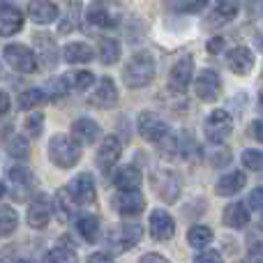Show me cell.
Masks as SVG:
<instances>
[{"mask_svg": "<svg viewBox=\"0 0 263 263\" xmlns=\"http://www.w3.org/2000/svg\"><path fill=\"white\" fill-rule=\"evenodd\" d=\"M227 65L233 74L247 77V74H252V69H254L256 58H254V53H252V49H247V46H233L227 53Z\"/></svg>", "mask_w": 263, "mask_h": 263, "instance_id": "5bb4252c", "label": "cell"}, {"mask_svg": "<svg viewBox=\"0 0 263 263\" xmlns=\"http://www.w3.org/2000/svg\"><path fill=\"white\" fill-rule=\"evenodd\" d=\"M72 139L79 145H90L100 139V125L92 118H79L72 123Z\"/></svg>", "mask_w": 263, "mask_h": 263, "instance_id": "44dd1931", "label": "cell"}, {"mask_svg": "<svg viewBox=\"0 0 263 263\" xmlns=\"http://www.w3.org/2000/svg\"><path fill=\"white\" fill-rule=\"evenodd\" d=\"M194 263H224V259L217 250H208V252H201L194 259Z\"/></svg>", "mask_w": 263, "mask_h": 263, "instance_id": "7bdbcfd3", "label": "cell"}, {"mask_svg": "<svg viewBox=\"0 0 263 263\" xmlns=\"http://www.w3.org/2000/svg\"><path fill=\"white\" fill-rule=\"evenodd\" d=\"M86 18H88V23H92L97 28H111L116 23L114 14L109 12V7L104 3H92L86 12Z\"/></svg>", "mask_w": 263, "mask_h": 263, "instance_id": "f1b7e54d", "label": "cell"}, {"mask_svg": "<svg viewBox=\"0 0 263 263\" xmlns=\"http://www.w3.org/2000/svg\"><path fill=\"white\" fill-rule=\"evenodd\" d=\"M7 182L9 194H12L14 201H28L30 194L35 192V176L23 164H14V166L7 168Z\"/></svg>", "mask_w": 263, "mask_h": 263, "instance_id": "3957f363", "label": "cell"}, {"mask_svg": "<svg viewBox=\"0 0 263 263\" xmlns=\"http://www.w3.org/2000/svg\"><path fill=\"white\" fill-rule=\"evenodd\" d=\"M192 79H194V60L190 55H182L168 72V88L178 95H182L192 86Z\"/></svg>", "mask_w": 263, "mask_h": 263, "instance_id": "30bf717a", "label": "cell"}, {"mask_svg": "<svg viewBox=\"0 0 263 263\" xmlns=\"http://www.w3.org/2000/svg\"><path fill=\"white\" fill-rule=\"evenodd\" d=\"M42 263H77V254H74L72 247L58 245V247H53V250L46 252Z\"/></svg>", "mask_w": 263, "mask_h": 263, "instance_id": "8d00e7d4", "label": "cell"}, {"mask_svg": "<svg viewBox=\"0 0 263 263\" xmlns=\"http://www.w3.org/2000/svg\"><path fill=\"white\" fill-rule=\"evenodd\" d=\"M51 215H53V208H51V199L46 194H35L32 201L28 203V224L32 229H44L46 224L51 222Z\"/></svg>", "mask_w": 263, "mask_h": 263, "instance_id": "7c38bea8", "label": "cell"}, {"mask_svg": "<svg viewBox=\"0 0 263 263\" xmlns=\"http://www.w3.org/2000/svg\"><path fill=\"white\" fill-rule=\"evenodd\" d=\"M77 231L86 242H95L100 236V219L95 215H83L77 219Z\"/></svg>", "mask_w": 263, "mask_h": 263, "instance_id": "1f68e13d", "label": "cell"}, {"mask_svg": "<svg viewBox=\"0 0 263 263\" xmlns=\"http://www.w3.org/2000/svg\"><path fill=\"white\" fill-rule=\"evenodd\" d=\"M141 180H143L141 171L136 166H132V164L118 168V171H116V176H114V185L118 187V192H139Z\"/></svg>", "mask_w": 263, "mask_h": 263, "instance_id": "cb8c5ba5", "label": "cell"}, {"mask_svg": "<svg viewBox=\"0 0 263 263\" xmlns=\"http://www.w3.org/2000/svg\"><path fill=\"white\" fill-rule=\"evenodd\" d=\"M65 86L67 90H74V92H86L95 86V74L88 72V69H77V72H69L63 77Z\"/></svg>", "mask_w": 263, "mask_h": 263, "instance_id": "83f0119b", "label": "cell"}, {"mask_svg": "<svg viewBox=\"0 0 263 263\" xmlns=\"http://www.w3.org/2000/svg\"><path fill=\"white\" fill-rule=\"evenodd\" d=\"M148 229L155 240H171L173 233H176V222H173V217L166 210H155V213L150 215Z\"/></svg>", "mask_w": 263, "mask_h": 263, "instance_id": "d6986e66", "label": "cell"}, {"mask_svg": "<svg viewBox=\"0 0 263 263\" xmlns=\"http://www.w3.org/2000/svg\"><path fill=\"white\" fill-rule=\"evenodd\" d=\"M114 208L123 217H134V215H141V210L145 208V199L139 192H118L114 196Z\"/></svg>", "mask_w": 263, "mask_h": 263, "instance_id": "ac0fdd59", "label": "cell"}, {"mask_svg": "<svg viewBox=\"0 0 263 263\" xmlns=\"http://www.w3.org/2000/svg\"><path fill=\"white\" fill-rule=\"evenodd\" d=\"M35 58H37V65H44V67H55V63H58V46H55V40L51 35H46V32H37L35 35Z\"/></svg>", "mask_w": 263, "mask_h": 263, "instance_id": "9a60e30c", "label": "cell"}, {"mask_svg": "<svg viewBox=\"0 0 263 263\" xmlns=\"http://www.w3.org/2000/svg\"><path fill=\"white\" fill-rule=\"evenodd\" d=\"M3 194H5V185H3V180H0V199H3Z\"/></svg>", "mask_w": 263, "mask_h": 263, "instance_id": "816d5d0a", "label": "cell"}, {"mask_svg": "<svg viewBox=\"0 0 263 263\" xmlns=\"http://www.w3.org/2000/svg\"><path fill=\"white\" fill-rule=\"evenodd\" d=\"M51 208H53V213L58 215L60 222H67V219H72L77 205H74V201L69 199L67 190H58L53 196V201H51Z\"/></svg>", "mask_w": 263, "mask_h": 263, "instance_id": "f546056e", "label": "cell"}, {"mask_svg": "<svg viewBox=\"0 0 263 263\" xmlns=\"http://www.w3.org/2000/svg\"><path fill=\"white\" fill-rule=\"evenodd\" d=\"M120 155H123V141L116 134L104 136V141H102L100 148H97V166H100L102 171H109L111 166H116Z\"/></svg>", "mask_w": 263, "mask_h": 263, "instance_id": "4fadbf2b", "label": "cell"}, {"mask_svg": "<svg viewBox=\"0 0 263 263\" xmlns=\"http://www.w3.org/2000/svg\"><path fill=\"white\" fill-rule=\"evenodd\" d=\"M42 92H44V97L46 100H51V102H55V100H63L65 95H67V86H65V81H63V77L60 79H51L49 83H46L44 88H42Z\"/></svg>", "mask_w": 263, "mask_h": 263, "instance_id": "ab89813d", "label": "cell"}, {"mask_svg": "<svg viewBox=\"0 0 263 263\" xmlns=\"http://www.w3.org/2000/svg\"><path fill=\"white\" fill-rule=\"evenodd\" d=\"M44 102H46V97H44V92H42V88H28V90H23L21 95H18V106H21L23 111H32L40 104H44Z\"/></svg>", "mask_w": 263, "mask_h": 263, "instance_id": "e575fe53", "label": "cell"}, {"mask_svg": "<svg viewBox=\"0 0 263 263\" xmlns=\"http://www.w3.org/2000/svg\"><path fill=\"white\" fill-rule=\"evenodd\" d=\"M136 127H139V134L150 143H162L168 136V123L157 114H141Z\"/></svg>", "mask_w": 263, "mask_h": 263, "instance_id": "9c48e42d", "label": "cell"}, {"mask_svg": "<svg viewBox=\"0 0 263 263\" xmlns=\"http://www.w3.org/2000/svg\"><path fill=\"white\" fill-rule=\"evenodd\" d=\"M23 28V12L14 5H0V37H12Z\"/></svg>", "mask_w": 263, "mask_h": 263, "instance_id": "ffe728a7", "label": "cell"}, {"mask_svg": "<svg viewBox=\"0 0 263 263\" xmlns=\"http://www.w3.org/2000/svg\"><path fill=\"white\" fill-rule=\"evenodd\" d=\"M245 182H247V178H245V173L242 171H229L217 180L215 192H217L219 196H233V194H238V192L245 187Z\"/></svg>", "mask_w": 263, "mask_h": 263, "instance_id": "484cf974", "label": "cell"}, {"mask_svg": "<svg viewBox=\"0 0 263 263\" xmlns=\"http://www.w3.org/2000/svg\"><path fill=\"white\" fill-rule=\"evenodd\" d=\"M139 263H171V261H168L166 256H162V254H155V252H150V254L141 256Z\"/></svg>", "mask_w": 263, "mask_h": 263, "instance_id": "f6af8a7d", "label": "cell"}, {"mask_svg": "<svg viewBox=\"0 0 263 263\" xmlns=\"http://www.w3.org/2000/svg\"><path fill=\"white\" fill-rule=\"evenodd\" d=\"M240 12V0H215V14L222 21H231Z\"/></svg>", "mask_w": 263, "mask_h": 263, "instance_id": "74e56055", "label": "cell"}, {"mask_svg": "<svg viewBox=\"0 0 263 263\" xmlns=\"http://www.w3.org/2000/svg\"><path fill=\"white\" fill-rule=\"evenodd\" d=\"M247 205H250L254 213L263 215V187H256V190H252V194L247 196Z\"/></svg>", "mask_w": 263, "mask_h": 263, "instance_id": "b9f144b4", "label": "cell"}, {"mask_svg": "<svg viewBox=\"0 0 263 263\" xmlns=\"http://www.w3.org/2000/svg\"><path fill=\"white\" fill-rule=\"evenodd\" d=\"M155 79V60L148 51H136L123 67V83L132 90L150 86Z\"/></svg>", "mask_w": 263, "mask_h": 263, "instance_id": "6da1fadb", "label": "cell"}, {"mask_svg": "<svg viewBox=\"0 0 263 263\" xmlns=\"http://www.w3.org/2000/svg\"><path fill=\"white\" fill-rule=\"evenodd\" d=\"M65 190H67L69 199L74 201V205H90L97 196L95 180H92L90 173H79L77 178H72V182Z\"/></svg>", "mask_w": 263, "mask_h": 263, "instance_id": "ba28073f", "label": "cell"}, {"mask_svg": "<svg viewBox=\"0 0 263 263\" xmlns=\"http://www.w3.org/2000/svg\"><path fill=\"white\" fill-rule=\"evenodd\" d=\"M194 92L199 100L215 102L219 97V92H222V79H219V74L213 72V69H201V72L196 74Z\"/></svg>", "mask_w": 263, "mask_h": 263, "instance_id": "8fae6325", "label": "cell"}, {"mask_svg": "<svg viewBox=\"0 0 263 263\" xmlns=\"http://www.w3.org/2000/svg\"><path fill=\"white\" fill-rule=\"evenodd\" d=\"M222 222H224V227H229V229H242V227H247V222H250V213H247L245 203H240V201H233V203H229L227 208H224Z\"/></svg>", "mask_w": 263, "mask_h": 263, "instance_id": "4316f807", "label": "cell"}, {"mask_svg": "<svg viewBox=\"0 0 263 263\" xmlns=\"http://www.w3.org/2000/svg\"><path fill=\"white\" fill-rule=\"evenodd\" d=\"M0 263H35V256L21 245H7L0 250Z\"/></svg>", "mask_w": 263, "mask_h": 263, "instance_id": "d6a6232c", "label": "cell"}, {"mask_svg": "<svg viewBox=\"0 0 263 263\" xmlns=\"http://www.w3.org/2000/svg\"><path fill=\"white\" fill-rule=\"evenodd\" d=\"M90 104L97 109H114L118 104V88H116L114 79L104 77L95 86V92L90 95Z\"/></svg>", "mask_w": 263, "mask_h": 263, "instance_id": "2e32d148", "label": "cell"}, {"mask_svg": "<svg viewBox=\"0 0 263 263\" xmlns=\"http://www.w3.org/2000/svg\"><path fill=\"white\" fill-rule=\"evenodd\" d=\"M153 190L164 203H176L180 196V176L171 168H157L153 173Z\"/></svg>", "mask_w": 263, "mask_h": 263, "instance_id": "5b68a950", "label": "cell"}, {"mask_svg": "<svg viewBox=\"0 0 263 263\" xmlns=\"http://www.w3.org/2000/svg\"><path fill=\"white\" fill-rule=\"evenodd\" d=\"M141 236H143V231H141V227H136V224H118V227L109 229L106 242H109L116 252H127L134 245H139Z\"/></svg>", "mask_w": 263, "mask_h": 263, "instance_id": "52a82bcc", "label": "cell"}, {"mask_svg": "<svg viewBox=\"0 0 263 263\" xmlns=\"http://www.w3.org/2000/svg\"><path fill=\"white\" fill-rule=\"evenodd\" d=\"M63 58L69 65H86L95 58V49L86 42H69L67 46H63Z\"/></svg>", "mask_w": 263, "mask_h": 263, "instance_id": "7402d4cb", "label": "cell"}, {"mask_svg": "<svg viewBox=\"0 0 263 263\" xmlns=\"http://www.w3.org/2000/svg\"><path fill=\"white\" fill-rule=\"evenodd\" d=\"M210 0H185L182 3V7H185V12H201V9L208 5Z\"/></svg>", "mask_w": 263, "mask_h": 263, "instance_id": "ee69618b", "label": "cell"}, {"mask_svg": "<svg viewBox=\"0 0 263 263\" xmlns=\"http://www.w3.org/2000/svg\"><path fill=\"white\" fill-rule=\"evenodd\" d=\"M46 153H49L51 164H55L58 168H72L81 159V145L67 134H55L51 136Z\"/></svg>", "mask_w": 263, "mask_h": 263, "instance_id": "7a4b0ae2", "label": "cell"}, {"mask_svg": "<svg viewBox=\"0 0 263 263\" xmlns=\"http://www.w3.org/2000/svg\"><path fill=\"white\" fill-rule=\"evenodd\" d=\"M23 129H26V134L30 136V139L42 136V129H44V114L30 111V114L26 116V120H23Z\"/></svg>", "mask_w": 263, "mask_h": 263, "instance_id": "f35d334b", "label": "cell"}, {"mask_svg": "<svg viewBox=\"0 0 263 263\" xmlns=\"http://www.w3.org/2000/svg\"><path fill=\"white\" fill-rule=\"evenodd\" d=\"M3 145L14 159H28L30 157V143H28L21 134H16L14 129L3 132Z\"/></svg>", "mask_w": 263, "mask_h": 263, "instance_id": "d4e9b609", "label": "cell"}, {"mask_svg": "<svg viewBox=\"0 0 263 263\" xmlns=\"http://www.w3.org/2000/svg\"><path fill=\"white\" fill-rule=\"evenodd\" d=\"M18 215L12 205H0V238H7L16 231Z\"/></svg>", "mask_w": 263, "mask_h": 263, "instance_id": "836d02e7", "label": "cell"}, {"mask_svg": "<svg viewBox=\"0 0 263 263\" xmlns=\"http://www.w3.org/2000/svg\"><path fill=\"white\" fill-rule=\"evenodd\" d=\"M250 263H263V247L261 245L250 250Z\"/></svg>", "mask_w": 263, "mask_h": 263, "instance_id": "7dc6e473", "label": "cell"}, {"mask_svg": "<svg viewBox=\"0 0 263 263\" xmlns=\"http://www.w3.org/2000/svg\"><path fill=\"white\" fill-rule=\"evenodd\" d=\"M259 44H261V49H263V35L259 37Z\"/></svg>", "mask_w": 263, "mask_h": 263, "instance_id": "db71d44e", "label": "cell"}, {"mask_svg": "<svg viewBox=\"0 0 263 263\" xmlns=\"http://www.w3.org/2000/svg\"><path fill=\"white\" fill-rule=\"evenodd\" d=\"M252 134H254L256 141L263 143V120H254V123H252Z\"/></svg>", "mask_w": 263, "mask_h": 263, "instance_id": "681fc988", "label": "cell"}, {"mask_svg": "<svg viewBox=\"0 0 263 263\" xmlns=\"http://www.w3.org/2000/svg\"><path fill=\"white\" fill-rule=\"evenodd\" d=\"M259 102H261V109H263V88H261V95H259Z\"/></svg>", "mask_w": 263, "mask_h": 263, "instance_id": "f5cc1de1", "label": "cell"}, {"mask_svg": "<svg viewBox=\"0 0 263 263\" xmlns=\"http://www.w3.org/2000/svg\"><path fill=\"white\" fill-rule=\"evenodd\" d=\"M222 46H224L222 37H215V40L208 42V51H210V53H219V51H222Z\"/></svg>", "mask_w": 263, "mask_h": 263, "instance_id": "f907efd6", "label": "cell"}, {"mask_svg": "<svg viewBox=\"0 0 263 263\" xmlns=\"http://www.w3.org/2000/svg\"><path fill=\"white\" fill-rule=\"evenodd\" d=\"M9 104H12V102H9V95L5 90H0V116H5L9 111Z\"/></svg>", "mask_w": 263, "mask_h": 263, "instance_id": "c3c4849f", "label": "cell"}, {"mask_svg": "<svg viewBox=\"0 0 263 263\" xmlns=\"http://www.w3.org/2000/svg\"><path fill=\"white\" fill-rule=\"evenodd\" d=\"M81 18H83V3L81 0H69L67 7H65L63 18H60V23H58V32L60 35L74 32L79 28V23H81Z\"/></svg>", "mask_w": 263, "mask_h": 263, "instance_id": "603a6c76", "label": "cell"}, {"mask_svg": "<svg viewBox=\"0 0 263 263\" xmlns=\"http://www.w3.org/2000/svg\"><path fill=\"white\" fill-rule=\"evenodd\" d=\"M26 12H28V18L32 23H37V26H49V23H53L60 16V9L51 0H30Z\"/></svg>", "mask_w": 263, "mask_h": 263, "instance_id": "e0dca14e", "label": "cell"}, {"mask_svg": "<svg viewBox=\"0 0 263 263\" xmlns=\"http://www.w3.org/2000/svg\"><path fill=\"white\" fill-rule=\"evenodd\" d=\"M88 263H114V256L106 254V252H95V254L88 256Z\"/></svg>", "mask_w": 263, "mask_h": 263, "instance_id": "bcb514c9", "label": "cell"}, {"mask_svg": "<svg viewBox=\"0 0 263 263\" xmlns=\"http://www.w3.org/2000/svg\"><path fill=\"white\" fill-rule=\"evenodd\" d=\"M231 132H233V118L224 109H215L203 123V136L213 145H219L222 141H227Z\"/></svg>", "mask_w": 263, "mask_h": 263, "instance_id": "277c9868", "label": "cell"}, {"mask_svg": "<svg viewBox=\"0 0 263 263\" xmlns=\"http://www.w3.org/2000/svg\"><path fill=\"white\" fill-rule=\"evenodd\" d=\"M97 58L102 65H116L120 60V44L114 37H102L100 40V51H97Z\"/></svg>", "mask_w": 263, "mask_h": 263, "instance_id": "4dcf8cb0", "label": "cell"}, {"mask_svg": "<svg viewBox=\"0 0 263 263\" xmlns=\"http://www.w3.org/2000/svg\"><path fill=\"white\" fill-rule=\"evenodd\" d=\"M3 60L18 74H32L40 67L32 49H28V46H23V44H7L3 49Z\"/></svg>", "mask_w": 263, "mask_h": 263, "instance_id": "8992f818", "label": "cell"}, {"mask_svg": "<svg viewBox=\"0 0 263 263\" xmlns=\"http://www.w3.org/2000/svg\"><path fill=\"white\" fill-rule=\"evenodd\" d=\"M210 240H213V231H210L208 227H203V224H196V227H192L190 231H187V242H190L192 247H196V250L210 245Z\"/></svg>", "mask_w": 263, "mask_h": 263, "instance_id": "d590c367", "label": "cell"}, {"mask_svg": "<svg viewBox=\"0 0 263 263\" xmlns=\"http://www.w3.org/2000/svg\"><path fill=\"white\" fill-rule=\"evenodd\" d=\"M240 162H242V166L250 168V171H261V168H263V153H261V150L247 148V150H242Z\"/></svg>", "mask_w": 263, "mask_h": 263, "instance_id": "60d3db41", "label": "cell"}]
</instances>
